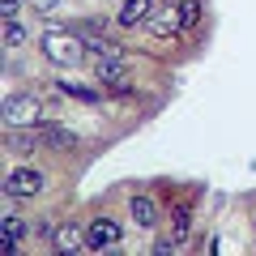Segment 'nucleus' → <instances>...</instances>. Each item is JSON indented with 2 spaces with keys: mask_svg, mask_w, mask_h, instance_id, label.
<instances>
[{
  "mask_svg": "<svg viewBox=\"0 0 256 256\" xmlns=\"http://www.w3.org/2000/svg\"><path fill=\"white\" fill-rule=\"evenodd\" d=\"M43 56L52 64H60V68H73V64H82V52H86V38L68 34V30H47L43 34Z\"/></svg>",
  "mask_w": 256,
  "mask_h": 256,
  "instance_id": "nucleus-1",
  "label": "nucleus"
},
{
  "mask_svg": "<svg viewBox=\"0 0 256 256\" xmlns=\"http://www.w3.org/2000/svg\"><path fill=\"white\" fill-rule=\"evenodd\" d=\"M4 124L9 128L43 124V102H38V94H9V98H4Z\"/></svg>",
  "mask_w": 256,
  "mask_h": 256,
  "instance_id": "nucleus-2",
  "label": "nucleus"
},
{
  "mask_svg": "<svg viewBox=\"0 0 256 256\" xmlns=\"http://www.w3.org/2000/svg\"><path fill=\"white\" fill-rule=\"evenodd\" d=\"M94 77H98V86H111L116 94H128V90H132V68L124 64V56H111V60H98Z\"/></svg>",
  "mask_w": 256,
  "mask_h": 256,
  "instance_id": "nucleus-3",
  "label": "nucleus"
},
{
  "mask_svg": "<svg viewBox=\"0 0 256 256\" xmlns=\"http://www.w3.org/2000/svg\"><path fill=\"white\" fill-rule=\"evenodd\" d=\"M4 192H9V201H22V196H38V192H43V175L30 171V166H18V171L4 175Z\"/></svg>",
  "mask_w": 256,
  "mask_h": 256,
  "instance_id": "nucleus-4",
  "label": "nucleus"
},
{
  "mask_svg": "<svg viewBox=\"0 0 256 256\" xmlns=\"http://www.w3.org/2000/svg\"><path fill=\"white\" fill-rule=\"evenodd\" d=\"M146 30H150V34H154V38H175V34H184L180 9H171V4H162V9H158V4H154V13H150Z\"/></svg>",
  "mask_w": 256,
  "mask_h": 256,
  "instance_id": "nucleus-5",
  "label": "nucleus"
},
{
  "mask_svg": "<svg viewBox=\"0 0 256 256\" xmlns=\"http://www.w3.org/2000/svg\"><path fill=\"white\" fill-rule=\"evenodd\" d=\"M150 13H154V0H124L116 13V26L120 30H132V26H146Z\"/></svg>",
  "mask_w": 256,
  "mask_h": 256,
  "instance_id": "nucleus-6",
  "label": "nucleus"
},
{
  "mask_svg": "<svg viewBox=\"0 0 256 256\" xmlns=\"http://www.w3.org/2000/svg\"><path fill=\"white\" fill-rule=\"evenodd\" d=\"M111 244H120V222H111V218H98L90 230H86V248H111Z\"/></svg>",
  "mask_w": 256,
  "mask_h": 256,
  "instance_id": "nucleus-7",
  "label": "nucleus"
},
{
  "mask_svg": "<svg viewBox=\"0 0 256 256\" xmlns=\"http://www.w3.org/2000/svg\"><path fill=\"white\" fill-rule=\"evenodd\" d=\"M128 214H132V222H137L141 230H154L158 222H162V214H158V205L150 201V196H132V201H128Z\"/></svg>",
  "mask_w": 256,
  "mask_h": 256,
  "instance_id": "nucleus-8",
  "label": "nucleus"
},
{
  "mask_svg": "<svg viewBox=\"0 0 256 256\" xmlns=\"http://www.w3.org/2000/svg\"><path fill=\"white\" fill-rule=\"evenodd\" d=\"M52 248H56V252H64V256H68V252H82V248H86V235L73 226V222H64V226H56Z\"/></svg>",
  "mask_w": 256,
  "mask_h": 256,
  "instance_id": "nucleus-9",
  "label": "nucleus"
},
{
  "mask_svg": "<svg viewBox=\"0 0 256 256\" xmlns=\"http://www.w3.org/2000/svg\"><path fill=\"white\" fill-rule=\"evenodd\" d=\"M86 52H94L98 60H111V56H124V47L116 38H102L98 30H86Z\"/></svg>",
  "mask_w": 256,
  "mask_h": 256,
  "instance_id": "nucleus-10",
  "label": "nucleus"
},
{
  "mask_svg": "<svg viewBox=\"0 0 256 256\" xmlns=\"http://www.w3.org/2000/svg\"><path fill=\"white\" fill-rule=\"evenodd\" d=\"M4 146H9V154H34V132H30V128H9V141H4Z\"/></svg>",
  "mask_w": 256,
  "mask_h": 256,
  "instance_id": "nucleus-11",
  "label": "nucleus"
},
{
  "mask_svg": "<svg viewBox=\"0 0 256 256\" xmlns=\"http://www.w3.org/2000/svg\"><path fill=\"white\" fill-rule=\"evenodd\" d=\"M43 141H47L52 150H77V132H68V128H60V124H52V128H47V132H43Z\"/></svg>",
  "mask_w": 256,
  "mask_h": 256,
  "instance_id": "nucleus-12",
  "label": "nucleus"
},
{
  "mask_svg": "<svg viewBox=\"0 0 256 256\" xmlns=\"http://www.w3.org/2000/svg\"><path fill=\"white\" fill-rule=\"evenodd\" d=\"M26 26H22V22L18 18H9V22H4V47H9V52H18V47H26Z\"/></svg>",
  "mask_w": 256,
  "mask_h": 256,
  "instance_id": "nucleus-13",
  "label": "nucleus"
},
{
  "mask_svg": "<svg viewBox=\"0 0 256 256\" xmlns=\"http://www.w3.org/2000/svg\"><path fill=\"white\" fill-rule=\"evenodd\" d=\"M56 86H60V94H68L77 102H98V90H90V86H77V82H56Z\"/></svg>",
  "mask_w": 256,
  "mask_h": 256,
  "instance_id": "nucleus-14",
  "label": "nucleus"
},
{
  "mask_svg": "<svg viewBox=\"0 0 256 256\" xmlns=\"http://www.w3.org/2000/svg\"><path fill=\"white\" fill-rule=\"evenodd\" d=\"M171 226H175V239H188V230H192V210H188V205H180V210H175Z\"/></svg>",
  "mask_w": 256,
  "mask_h": 256,
  "instance_id": "nucleus-15",
  "label": "nucleus"
},
{
  "mask_svg": "<svg viewBox=\"0 0 256 256\" xmlns=\"http://www.w3.org/2000/svg\"><path fill=\"white\" fill-rule=\"evenodd\" d=\"M180 22H184V30H196V22H201V4H196V0H184V4H180Z\"/></svg>",
  "mask_w": 256,
  "mask_h": 256,
  "instance_id": "nucleus-16",
  "label": "nucleus"
},
{
  "mask_svg": "<svg viewBox=\"0 0 256 256\" xmlns=\"http://www.w3.org/2000/svg\"><path fill=\"white\" fill-rule=\"evenodd\" d=\"M0 9H4V22H9V18H18V13H22V0H4Z\"/></svg>",
  "mask_w": 256,
  "mask_h": 256,
  "instance_id": "nucleus-17",
  "label": "nucleus"
},
{
  "mask_svg": "<svg viewBox=\"0 0 256 256\" xmlns=\"http://www.w3.org/2000/svg\"><path fill=\"white\" fill-rule=\"evenodd\" d=\"M56 4H60V0H30V9H34V13H52Z\"/></svg>",
  "mask_w": 256,
  "mask_h": 256,
  "instance_id": "nucleus-18",
  "label": "nucleus"
},
{
  "mask_svg": "<svg viewBox=\"0 0 256 256\" xmlns=\"http://www.w3.org/2000/svg\"><path fill=\"white\" fill-rule=\"evenodd\" d=\"M171 248H175L171 239H158V244H154V256H171Z\"/></svg>",
  "mask_w": 256,
  "mask_h": 256,
  "instance_id": "nucleus-19",
  "label": "nucleus"
}]
</instances>
